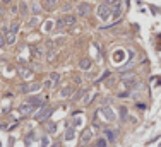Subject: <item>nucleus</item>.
<instances>
[{
	"label": "nucleus",
	"mask_w": 161,
	"mask_h": 147,
	"mask_svg": "<svg viewBox=\"0 0 161 147\" xmlns=\"http://www.w3.org/2000/svg\"><path fill=\"white\" fill-rule=\"evenodd\" d=\"M112 14H113L112 5H110V4H106V2L98 7V17H99V19H103V21H108V19L112 17Z\"/></svg>",
	"instance_id": "nucleus-1"
},
{
	"label": "nucleus",
	"mask_w": 161,
	"mask_h": 147,
	"mask_svg": "<svg viewBox=\"0 0 161 147\" xmlns=\"http://www.w3.org/2000/svg\"><path fill=\"white\" fill-rule=\"evenodd\" d=\"M75 9H77V16L79 17H89L91 16V12H93V5L91 4H87V2H80Z\"/></svg>",
	"instance_id": "nucleus-2"
},
{
	"label": "nucleus",
	"mask_w": 161,
	"mask_h": 147,
	"mask_svg": "<svg viewBox=\"0 0 161 147\" xmlns=\"http://www.w3.org/2000/svg\"><path fill=\"white\" fill-rule=\"evenodd\" d=\"M53 113V110H52V106H43L41 110L38 111L36 115H34V120H38V121H45V120H48L50 118V115Z\"/></svg>",
	"instance_id": "nucleus-3"
},
{
	"label": "nucleus",
	"mask_w": 161,
	"mask_h": 147,
	"mask_svg": "<svg viewBox=\"0 0 161 147\" xmlns=\"http://www.w3.org/2000/svg\"><path fill=\"white\" fill-rule=\"evenodd\" d=\"M75 22H77V17L75 16H72V14H65L62 19L58 21V24H57V27H65V26H74Z\"/></svg>",
	"instance_id": "nucleus-4"
},
{
	"label": "nucleus",
	"mask_w": 161,
	"mask_h": 147,
	"mask_svg": "<svg viewBox=\"0 0 161 147\" xmlns=\"http://www.w3.org/2000/svg\"><path fill=\"white\" fill-rule=\"evenodd\" d=\"M124 84L129 87V89H135L139 86V79L135 77L134 74H129V75H124Z\"/></svg>",
	"instance_id": "nucleus-5"
},
{
	"label": "nucleus",
	"mask_w": 161,
	"mask_h": 147,
	"mask_svg": "<svg viewBox=\"0 0 161 147\" xmlns=\"http://www.w3.org/2000/svg\"><path fill=\"white\" fill-rule=\"evenodd\" d=\"M91 139H93V130H91V128H86V130L80 133V144H82V145L89 144Z\"/></svg>",
	"instance_id": "nucleus-6"
},
{
	"label": "nucleus",
	"mask_w": 161,
	"mask_h": 147,
	"mask_svg": "<svg viewBox=\"0 0 161 147\" xmlns=\"http://www.w3.org/2000/svg\"><path fill=\"white\" fill-rule=\"evenodd\" d=\"M58 5V0H41V7H43L45 11H53L55 7Z\"/></svg>",
	"instance_id": "nucleus-7"
},
{
	"label": "nucleus",
	"mask_w": 161,
	"mask_h": 147,
	"mask_svg": "<svg viewBox=\"0 0 161 147\" xmlns=\"http://www.w3.org/2000/svg\"><path fill=\"white\" fill-rule=\"evenodd\" d=\"M39 89H41V84H38V82L21 86V92H33V91H39Z\"/></svg>",
	"instance_id": "nucleus-8"
},
{
	"label": "nucleus",
	"mask_w": 161,
	"mask_h": 147,
	"mask_svg": "<svg viewBox=\"0 0 161 147\" xmlns=\"http://www.w3.org/2000/svg\"><path fill=\"white\" fill-rule=\"evenodd\" d=\"M36 110V106L34 105H31V103H24V105H21V108H19V111H21L22 115H31L33 111Z\"/></svg>",
	"instance_id": "nucleus-9"
},
{
	"label": "nucleus",
	"mask_w": 161,
	"mask_h": 147,
	"mask_svg": "<svg viewBox=\"0 0 161 147\" xmlns=\"http://www.w3.org/2000/svg\"><path fill=\"white\" fill-rule=\"evenodd\" d=\"M112 11H113L112 17L118 19V17H120V14H122V2H120V0H118L117 4H113V5H112Z\"/></svg>",
	"instance_id": "nucleus-10"
},
{
	"label": "nucleus",
	"mask_w": 161,
	"mask_h": 147,
	"mask_svg": "<svg viewBox=\"0 0 161 147\" xmlns=\"http://www.w3.org/2000/svg\"><path fill=\"white\" fill-rule=\"evenodd\" d=\"M5 43L7 45H14V43H16V33L7 31L5 33Z\"/></svg>",
	"instance_id": "nucleus-11"
},
{
	"label": "nucleus",
	"mask_w": 161,
	"mask_h": 147,
	"mask_svg": "<svg viewBox=\"0 0 161 147\" xmlns=\"http://www.w3.org/2000/svg\"><path fill=\"white\" fill-rule=\"evenodd\" d=\"M27 9H29V5H27L26 2H21V4H19V12H21V16H22V17H26V16H27V12H29Z\"/></svg>",
	"instance_id": "nucleus-12"
},
{
	"label": "nucleus",
	"mask_w": 161,
	"mask_h": 147,
	"mask_svg": "<svg viewBox=\"0 0 161 147\" xmlns=\"http://www.w3.org/2000/svg\"><path fill=\"white\" fill-rule=\"evenodd\" d=\"M79 67L82 68V70H87V68H91V60L89 58H82L79 62Z\"/></svg>",
	"instance_id": "nucleus-13"
},
{
	"label": "nucleus",
	"mask_w": 161,
	"mask_h": 147,
	"mask_svg": "<svg viewBox=\"0 0 161 147\" xmlns=\"http://www.w3.org/2000/svg\"><path fill=\"white\" fill-rule=\"evenodd\" d=\"M72 92H74V89H72V87H64V89L60 91V96H62V98H70V96H72Z\"/></svg>",
	"instance_id": "nucleus-14"
},
{
	"label": "nucleus",
	"mask_w": 161,
	"mask_h": 147,
	"mask_svg": "<svg viewBox=\"0 0 161 147\" xmlns=\"http://www.w3.org/2000/svg\"><path fill=\"white\" fill-rule=\"evenodd\" d=\"M17 70H19V75H21V77H24V79H26V77H31V70H29V68L19 67Z\"/></svg>",
	"instance_id": "nucleus-15"
},
{
	"label": "nucleus",
	"mask_w": 161,
	"mask_h": 147,
	"mask_svg": "<svg viewBox=\"0 0 161 147\" xmlns=\"http://www.w3.org/2000/svg\"><path fill=\"white\" fill-rule=\"evenodd\" d=\"M50 80H52V84H53V87L60 82V74H50Z\"/></svg>",
	"instance_id": "nucleus-16"
},
{
	"label": "nucleus",
	"mask_w": 161,
	"mask_h": 147,
	"mask_svg": "<svg viewBox=\"0 0 161 147\" xmlns=\"http://www.w3.org/2000/svg\"><path fill=\"white\" fill-rule=\"evenodd\" d=\"M103 113H105V115H106V118H108V121H113L115 120V116H113V113H112V110H108V108H103Z\"/></svg>",
	"instance_id": "nucleus-17"
},
{
	"label": "nucleus",
	"mask_w": 161,
	"mask_h": 147,
	"mask_svg": "<svg viewBox=\"0 0 161 147\" xmlns=\"http://www.w3.org/2000/svg\"><path fill=\"white\" fill-rule=\"evenodd\" d=\"M27 103H31V105H34L38 108V106L41 105V99H39V98H29V99H27Z\"/></svg>",
	"instance_id": "nucleus-18"
},
{
	"label": "nucleus",
	"mask_w": 161,
	"mask_h": 147,
	"mask_svg": "<svg viewBox=\"0 0 161 147\" xmlns=\"http://www.w3.org/2000/svg\"><path fill=\"white\" fill-rule=\"evenodd\" d=\"M39 11H41V7H39V4H38V2H34V4H33V14H34V16H38V14H39Z\"/></svg>",
	"instance_id": "nucleus-19"
},
{
	"label": "nucleus",
	"mask_w": 161,
	"mask_h": 147,
	"mask_svg": "<svg viewBox=\"0 0 161 147\" xmlns=\"http://www.w3.org/2000/svg\"><path fill=\"white\" fill-rule=\"evenodd\" d=\"M106 145H108L106 139H98L96 140V147H106Z\"/></svg>",
	"instance_id": "nucleus-20"
},
{
	"label": "nucleus",
	"mask_w": 161,
	"mask_h": 147,
	"mask_svg": "<svg viewBox=\"0 0 161 147\" xmlns=\"http://www.w3.org/2000/svg\"><path fill=\"white\" fill-rule=\"evenodd\" d=\"M105 135H106V139H108L110 142H112V140H115V133H113L112 130H105Z\"/></svg>",
	"instance_id": "nucleus-21"
},
{
	"label": "nucleus",
	"mask_w": 161,
	"mask_h": 147,
	"mask_svg": "<svg viewBox=\"0 0 161 147\" xmlns=\"http://www.w3.org/2000/svg\"><path fill=\"white\" fill-rule=\"evenodd\" d=\"M17 29H19V22H12L9 31H11V33H16V34H17Z\"/></svg>",
	"instance_id": "nucleus-22"
},
{
	"label": "nucleus",
	"mask_w": 161,
	"mask_h": 147,
	"mask_svg": "<svg viewBox=\"0 0 161 147\" xmlns=\"http://www.w3.org/2000/svg\"><path fill=\"white\" fill-rule=\"evenodd\" d=\"M65 139H67V140H70V139H74V130H72V128H69V130L65 132Z\"/></svg>",
	"instance_id": "nucleus-23"
},
{
	"label": "nucleus",
	"mask_w": 161,
	"mask_h": 147,
	"mask_svg": "<svg viewBox=\"0 0 161 147\" xmlns=\"http://www.w3.org/2000/svg\"><path fill=\"white\" fill-rule=\"evenodd\" d=\"M7 43H5V36H4V33H0V48H4Z\"/></svg>",
	"instance_id": "nucleus-24"
},
{
	"label": "nucleus",
	"mask_w": 161,
	"mask_h": 147,
	"mask_svg": "<svg viewBox=\"0 0 161 147\" xmlns=\"http://www.w3.org/2000/svg\"><path fill=\"white\" fill-rule=\"evenodd\" d=\"M46 130H48V132H55V123H48V125H46Z\"/></svg>",
	"instance_id": "nucleus-25"
},
{
	"label": "nucleus",
	"mask_w": 161,
	"mask_h": 147,
	"mask_svg": "<svg viewBox=\"0 0 161 147\" xmlns=\"http://www.w3.org/2000/svg\"><path fill=\"white\" fill-rule=\"evenodd\" d=\"M36 24H38V17H33L31 22H29V26H36Z\"/></svg>",
	"instance_id": "nucleus-26"
},
{
	"label": "nucleus",
	"mask_w": 161,
	"mask_h": 147,
	"mask_svg": "<svg viewBox=\"0 0 161 147\" xmlns=\"http://www.w3.org/2000/svg\"><path fill=\"white\" fill-rule=\"evenodd\" d=\"M70 9H72L70 4H65V5H64V12H70Z\"/></svg>",
	"instance_id": "nucleus-27"
},
{
	"label": "nucleus",
	"mask_w": 161,
	"mask_h": 147,
	"mask_svg": "<svg viewBox=\"0 0 161 147\" xmlns=\"http://www.w3.org/2000/svg\"><path fill=\"white\" fill-rule=\"evenodd\" d=\"M118 0H106V4H110V5H113V4H117Z\"/></svg>",
	"instance_id": "nucleus-28"
},
{
	"label": "nucleus",
	"mask_w": 161,
	"mask_h": 147,
	"mask_svg": "<svg viewBox=\"0 0 161 147\" xmlns=\"http://www.w3.org/2000/svg\"><path fill=\"white\" fill-rule=\"evenodd\" d=\"M11 2H12V0H2V4H5V5H9Z\"/></svg>",
	"instance_id": "nucleus-29"
}]
</instances>
